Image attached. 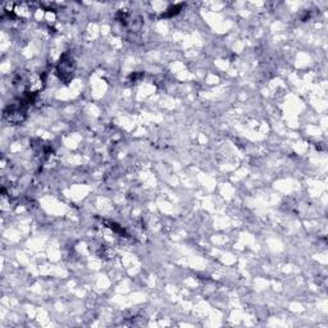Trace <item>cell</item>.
Returning a JSON list of instances; mask_svg holds the SVG:
<instances>
[{
  "label": "cell",
  "instance_id": "cell-1",
  "mask_svg": "<svg viewBox=\"0 0 328 328\" xmlns=\"http://www.w3.org/2000/svg\"><path fill=\"white\" fill-rule=\"evenodd\" d=\"M72 59L68 58L67 56H64L61 59L58 66V75L63 81H70L73 77V72H75V66L72 63Z\"/></svg>",
  "mask_w": 328,
  "mask_h": 328
}]
</instances>
